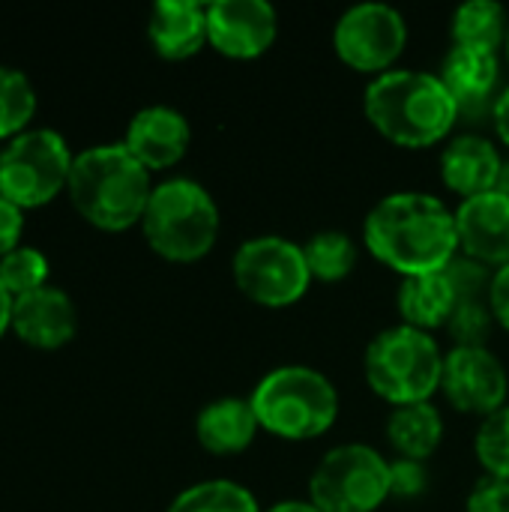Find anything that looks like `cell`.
<instances>
[{
	"instance_id": "836d02e7",
	"label": "cell",
	"mask_w": 509,
	"mask_h": 512,
	"mask_svg": "<svg viewBox=\"0 0 509 512\" xmlns=\"http://www.w3.org/2000/svg\"><path fill=\"white\" fill-rule=\"evenodd\" d=\"M264 512H321L309 498L306 501H279V504H273L270 510Z\"/></svg>"
},
{
	"instance_id": "4dcf8cb0",
	"label": "cell",
	"mask_w": 509,
	"mask_h": 512,
	"mask_svg": "<svg viewBox=\"0 0 509 512\" xmlns=\"http://www.w3.org/2000/svg\"><path fill=\"white\" fill-rule=\"evenodd\" d=\"M489 309L495 315V324L509 333V264L501 270H492L489 282Z\"/></svg>"
},
{
	"instance_id": "ffe728a7",
	"label": "cell",
	"mask_w": 509,
	"mask_h": 512,
	"mask_svg": "<svg viewBox=\"0 0 509 512\" xmlns=\"http://www.w3.org/2000/svg\"><path fill=\"white\" fill-rule=\"evenodd\" d=\"M456 285L450 273H426V276H408L402 279L396 291V309L399 324H408L414 330L432 333L447 330L453 312H456Z\"/></svg>"
},
{
	"instance_id": "603a6c76",
	"label": "cell",
	"mask_w": 509,
	"mask_h": 512,
	"mask_svg": "<svg viewBox=\"0 0 509 512\" xmlns=\"http://www.w3.org/2000/svg\"><path fill=\"white\" fill-rule=\"evenodd\" d=\"M312 282H342L354 273L360 249L345 231H318L303 243Z\"/></svg>"
},
{
	"instance_id": "277c9868",
	"label": "cell",
	"mask_w": 509,
	"mask_h": 512,
	"mask_svg": "<svg viewBox=\"0 0 509 512\" xmlns=\"http://www.w3.org/2000/svg\"><path fill=\"white\" fill-rule=\"evenodd\" d=\"M261 432L303 444L327 435L339 420V390L336 384L312 366H279L267 372L249 396Z\"/></svg>"
},
{
	"instance_id": "30bf717a",
	"label": "cell",
	"mask_w": 509,
	"mask_h": 512,
	"mask_svg": "<svg viewBox=\"0 0 509 512\" xmlns=\"http://www.w3.org/2000/svg\"><path fill=\"white\" fill-rule=\"evenodd\" d=\"M408 45V21L390 3H357L345 9L333 27L336 57L354 72L384 75L396 69L393 63L402 57Z\"/></svg>"
},
{
	"instance_id": "7402d4cb",
	"label": "cell",
	"mask_w": 509,
	"mask_h": 512,
	"mask_svg": "<svg viewBox=\"0 0 509 512\" xmlns=\"http://www.w3.org/2000/svg\"><path fill=\"white\" fill-rule=\"evenodd\" d=\"M507 33V9L498 0H468L450 18L453 45H474V48L501 51L507 42Z\"/></svg>"
},
{
	"instance_id": "7a4b0ae2",
	"label": "cell",
	"mask_w": 509,
	"mask_h": 512,
	"mask_svg": "<svg viewBox=\"0 0 509 512\" xmlns=\"http://www.w3.org/2000/svg\"><path fill=\"white\" fill-rule=\"evenodd\" d=\"M363 111L372 129L402 147L429 150L453 138L459 105L435 72L423 69H390L375 75L363 93Z\"/></svg>"
},
{
	"instance_id": "3957f363",
	"label": "cell",
	"mask_w": 509,
	"mask_h": 512,
	"mask_svg": "<svg viewBox=\"0 0 509 512\" xmlns=\"http://www.w3.org/2000/svg\"><path fill=\"white\" fill-rule=\"evenodd\" d=\"M153 186V174L126 150V144L111 141L75 153L66 195L78 216L93 228L126 231L141 225Z\"/></svg>"
},
{
	"instance_id": "7c38bea8",
	"label": "cell",
	"mask_w": 509,
	"mask_h": 512,
	"mask_svg": "<svg viewBox=\"0 0 509 512\" xmlns=\"http://www.w3.org/2000/svg\"><path fill=\"white\" fill-rule=\"evenodd\" d=\"M279 12L267 0H213L207 3V39L228 60H255L273 48Z\"/></svg>"
},
{
	"instance_id": "1f68e13d",
	"label": "cell",
	"mask_w": 509,
	"mask_h": 512,
	"mask_svg": "<svg viewBox=\"0 0 509 512\" xmlns=\"http://www.w3.org/2000/svg\"><path fill=\"white\" fill-rule=\"evenodd\" d=\"M492 123H495V132H498V141L509 150V87L501 90V96L495 99V108H492Z\"/></svg>"
},
{
	"instance_id": "d6a6232c",
	"label": "cell",
	"mask_w": 509,
	"mask_h": 512,
	"mask_svg": "<svg viewBox=\"0 0 509 512\" xmlns=\"http://www.w3.org/2000/svg\"><path fill=\"white\" fill-rule=\"evenodd\" d=\"M12 306H15V297L0 282V339L12 330Z\"/></svg>"
},
{
	"instance_id": "e0dca14e",
	"label": "cell",
	"mask_w": 509,
	"mask_h": 512,
	"mask_svg": "<svg viewBox=\"0 0 509 512\" xmlns=\"http://www.w3.org/2000/svg\"><path fill=\"white\" fill-rule=\"evenodd\" d=\"M441 84L459 105V114H477L486 105L495 108L498 81H501V51L453 45L438 72Z\"/></svg>"
},
{
	"instance_id": "2e32d148",
	"label": "cell",
	"mask_w": 509,
	"mask_h": 512,
	"mask_svg": "<svg viewBox=\"0 0 509 512\" xmlns=\"http://www.w3.org/2000/svg\"><path fill=\"white\" fill-rule=\"evenodd\" d=\"M504 165L498 144L477 132L453 135L441 150V180L453 195H459V201L495 192Z\"/></svg>"
},
{
	"instance_id": "e575fe53",
	"label": "cell",
	"mask_w": 509,
	"mask_h": 512,
	"mask_svg": "<svg viewBox=\"0 0 509 512\" xmlns=\"http://www.w3.org/2000/svg\"><path fill=\"white\" fill-rule=\"evenodd\" d=\"M504 51H507V63H509V33H507V42H504Z\"/></svg>"
},
{
	"instance_id": "f1b7e54d",
	"label": "cell",
	"mask_w": 509,
	"mask_h": 512,
	"mask_svg": "<svg viewBox=\"0 0 509 512\" xmlns=\"http://www.w3.org/2000/svg\"><path fill=\"white\" fill-rule=\"evenodd\" d=\"M465 512H509V480L483 474L465 498Z\"/></svg>"
},
{
	"instance_id": "4316f807",
	"label": "cell",
	"mask_w": 509,
	"mask_h": 512,
	"mask_svg": "<svg viewBox=\"0 0 509 512\" xmlns=\"http://www.w3.org/2000/svg\"><path fill=\"white\" fill-rule=\"evenodd\" d=\"M48 255L36 246H18L0 258V282L12 297H24L42 285H48Z\"/></svg>"
},
{
	"instance_id": "5b68a950",
	"label": "cell",
	"mask_w": 509,
	"mask_h": 512,
	"mask_svg": "<svg viewBox=\"0 0 509 512\" xmlns=\"http://www.w3.org/2000/svg\"><path fill=\"white\" fill-rule=\"evenodd\" d=\"M222 216L216 198L189 177H171L153 186L141 231L147 246L171 264L207 258L219 240Z\"/></svg>"
},
{
	"instance_id": "484cf974",
	"label": "cell",
	"mask_w": 509,
	"mask_h": 512,
	"mask_svg": "<svg viewBox=\"0 0 509 512\" xmlns=\"http://www.w3.org/2000/svg\"><path fill=\"white\" fill-rule=\"evenodd\" d=\"M474 456L483 474L509 480V405L480 420L474 435Z\"/></svg>"
},
{
	"instance_id": "ac0fdd59",
	"label": "cell",
	"mask_w": 509,
	"mask_h": 512,
	"mask_svg": "<svg viewBox=\"0 0 509 512\" xmlns=\"http://www.w3.org/2000/svg\"><path fill=\"white\" fill-rule=\"evenodd\" d=\"M147 39L165 60L195 57L207 39V3L198 0H159L147 15Z\"/></svg>"
},
{
	"instance_id": "4fadbf2b",
	"label": "cell",
	"mask_w": 509,
	"mask_h": 512,
	"mask_svg": "<svg viewBox=\"0 0 509 512\" xmlns=\"http://www.w3.org/2000/svg\"><path fill=\"white\" fill-rule=\"evenodd\" d=\"M456 234L459 255L483 264L489 270H501L509 264V195L486 192L456 207Z\"/></svg>"
},
{
	"instance_id": "cb8c5ba5",
	"label": "cell",
	"mask_w": 509,
	"mask_h": 512,
	"mask_svg": "<svg viewBox=\"0 0 509 512\" xmlns=\"http://www.w3.org/2000/svg\"><path fill=\"white\" fill-rule=\"evenodd\" d=\"M36 108H39V96L30 75L0 63V144L30 129Z\"/></svg>"
},
{
	"instance_id": "d4e9b609",
	"label": "cell",
	"mask_w": 509,
	"mask_h": 512,
	"mask_svg": "<svg viewBox=\"0 0 509 512\" xmlns=\"http://www.w3.org/2000/svg\"><path fill=\"white\" fill-rule=\"evenodd\" d=\"M165 512H264L255 495L234 480H204L183 489Z\"/></svg>"
},
{
	"instance_id": "d590c367",
	"label": "cell",
	"mask_w": 509,
	"mask_h": 512,
	"mask_svg": "<svg viewBox=\"0 0 509 512\" xmlns=\"http://www.w3.org/2000/svg\"><path fill=\"white\" fill-rule=\"evenodd\" d=\"M0 153H3V144H0Z\"/></svg>"
},
{
	"instance_id": "44dd1931",
	"label": "cell",
	"mask_w": 509,
	"mask_h": 512,
	"mask_svg": "<svg viewBox=\"0 0 509 512\" xmlns=\"http://www.w3.org/2000/svg\"><path fill=\"white\" fill-rule=\"evenodd\" d=\"M384 435L396 459L429 462L444 441V417L432 402L399 405L387 414Z\"/></svg>"
},
{
	"instance_id": "8fae6325",
	"label": "cell",
	"mask_w": 509,
	"mask_h": 512,
	"mask_svg": "<svg viewBox=\"0 0 509 512\" xmlns=\"http://www.w3.org/2000/svg\"><path fill=\"white\" fill-rule=\"evenodd\" d=\"M441 393L459 414L486 420L507 405V366L489 345H453L444 354Z\"/></svg>"
},
{
	"instance_id": "9c48e42d",
	"label": "cell",
	"mask_w": 509,
	"mask_h": 512,
	"mask_svg": "<svg viewBox=\"0 0 509 512\" xmlns=\"http://www.w3.org/2000/svg\"><path fill=\"white\" fill-rule=\"evenodd\" d=\"M231 279L246 300L264 309L294 306L312 288L303 246L279 234H261L237 246L231 258Z\"/></svg>"
},
{
	"instance_id": "6da1fadb",
	"label": "cell",
	"mask_w": 509,
	"mask_h": 512,
	"mask_svg": "<svg viewBox=\"0 0 509 512\" xmlns=\"http://www.w3.org/2000/svg\"><path fill=\"white\" fill-rule=\"evenodd\" d=\"M363 246L402 279L444 273L459 258L456 210L429 192H393L369 210Z\"/></svg>"
},
{
	"instance_id": "d6986e66",
	"label": "cell",
	"mask_w": 509,
	"mask_h": 512,
	"mask_svg": "<svg viewBox=\"0 0 509 512\" xmlns=\"http://www.w3.org/2000/svg\"><path fill=\"white\" fill-rule=\"evenodd\" d=\"M261 423L249 399L222 396L207 402L195 417V441L210 456H237L252 447Z\"/></svg>"
},
{
	"instance_id": "52a82bcc",
	"label": "cell",
	"mask_w": 509,
	"mask_h": 512,
	"mask_svg": "<svg viewBox=\"0 0 509 512\" xmlns=\"http://www.w3.org/2000/svg\"><path fill=\"white\" fill-rule=\"evenodd\" d=\"M75 153L51 126H30L9 138L0 153V195L21 210L54 201L69 186Z\"/></svg>"
},
{
	"instance_id": "ba28073f",
	"label": "cell",
	"mask_w": 509,
	"mask_h": 512,
	"mask_svg": "<svg viewBox=\"0 0 509 512\" xmlns=\"http://www.w3.org/2000/svg\"><path fill=\"white\" fill-rule=\"evenodd\" d=\"M390 495V459L369 444H339L315 465L309 501L321 512H378Z\"/></svg>"
},
{
	"instance_id": "9a60e30c",
	"label": "cell",
	"mask_w": 509,
	"mask_h": 512,
	"mask_svg": "<svg viewBox=\"0 0 509 512\" xmlns=\"http://www.w3.org/2000/svg\"><path fill=\"white\" fill-rule=\"evenodd\" d=\"M12 333L24 345L39 348V351H54V348L69 345L78 333L75 300L51 282L24 297H15Z\"/></svg>"
},
{
	"instance_id": "8992f818",
	"label": "cell",
	"mask_w": 509,
	"mask_h": 512,
	"mask_svg": "<svg viewBox=\"0 0 509 512\" xmlns=\"http://www.w3.org/2000/svg\"><path fill=\"white\" fill-rule=\"evenodd\" d=\"M363 375L369 390L390 408L432 402V396L441 393L444 351L432 333L396 324L369 342Z\"/></svg>"
},
{
	"instance_id": "f546056e",
	"label": "cell",
	"mask_w": 509,
	"mask_h": 512,
	"mask_svg": "<svg viewBox=\"0 0 509 512\" xmlns=\"http://www.w3.org/2000/svg\"><path fill=\"white\" fill-rule=\"evenodd\" d=\"M21 234H24V210L6 195H0V258L21 246Z\"/></svg>"
},
{
	"instance_id": "5bb4252c",
	"label": "cell",
	"mask_w": 509,
	"mask_h": 512,
	"mask_svg": "<svg viewBox=\"0 0 509 512\" xmlns=\"http://www.w3.org/2000/svg\"><path fill=\"white\" fill-rule=\"evenodd\" d=\"M123 144L150 174L168 171L189 153L192 126L186 114L171 105H147L132 114Z\"/></svg>"
},
{
	"instance_id": "83f0119b",
	"label": "cell",
	"mask_w": 509,
	"mask_h": 512,
	"mask_svg": "<svg viewBox=\"0 0 509 512\" xmlns=\"http://www.w3.org/2000/svg\"><path fill=\"white\" fill-rule=\"evenodd\" d=\"M429 489V471L426 462L414 459H390V495L393 498H420Z\"/></svg>"
}]
</instances>
